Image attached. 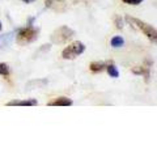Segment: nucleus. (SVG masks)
<instances>
[{
    "label": "nucleus",
    "mask_w": 157,
    "mask_h": 161,
    "mask_svg": "<svg viewBox=\"0 0 157 161\" xmlns=\"http://www.w3.org/2000/svg\"><path fill=\"white\" fill-rule=\"evenodd\" d=\"M127 20L130 22H133L135 25H138L140 28V30H143L144 31V34H147V37L149 39H152V41H156V29L152 26V25H149V24H145L143 21H140L138 19H133V17H128L127 16Z\"/></svg>",
    "instance_id": "f257e3e1"
},
{
    "label": "nucleus",
    "mask_w": 157,
    "mask_h": 161,
    "mask_svg": "<svg viewBox=\"0 0 157 161\" xmlns=\"http://www.w3.org/2000/svg\"><path fill=\"white\" fill-rule=\"evenodd\" d=\"M38 36V29L34 28H26V29H21L19 31V42L20 43H29L33 42Z\"/></svg>",
    "instance_id": "f03ea898"
},
{
    "label": "nucleus",
    "mask_w": 157,
    "mask_h": 161,
    "mask_svg": "<svg viewBox=\"0 0 157 161\" xmlns=\"http://www.w3.org/2000/svg\"><path fill=\"white\" fill-rule=\"evenodd\" d=\"M75 33L71 29H68V28H66V26H63V28H60L58 31H55V34L54 36H58V37H60V39L58 41V43H60V42H64L67 38H69V37H72Z\"/></svg>",
    "instance_id": "7ed1b4c3"
},
{
    "label": "nucleus",
    "mask_w": 157,
    "mask_h": 161,
    "mask_svg": "<svg viewBox=\"0 0 157 161\" xmlns=\"http://www.w3.org/2000/svg\"><path fill=\"white\" fill-rule=\"evenodd\" d=\"M50 106H69L72 105V100H69L67 97H59L57 100H54L52 102L49 103Z\"/></svg>",
    "instance_id": "20e7f679"
},
{
    "label": "nucleus",
    "mask_w": 157,
    "mask_h": 161,
    "mask_svg": "<svg viewBox=\"0 0 157 161\" xmlns=\"http://www.w3.org/2000/svg\"><path fill=\"white\" fill-rule=\"evenodd\" d=\"M69 46H71V49L73 50L76 56L81 55L85 51V45L83 42H80V41H75V42H72V45H69Z\"/></svg>",
    "instance_id": "39448f33"
},
{
    "label": "nucleus",
    "mask_w": 157,
    "mask_h": 161,
    "mask_svg": "<svg viewBox=\"0 0 157 161\" xmlns=\"http://www.w3.org/2000/svg\"><path fill=\"white\" fill-rule=\"evenodd\" d=\"M35 100H28V101H12L8 103V106H30V105H37Z\"/></svg>",
    "instance_id": "423d86ee"
},
{
    "label": "nucleus",
    "mask_w": 157,
    "mask_h": 161,
    "mask_svg": "<svg viewBox=\"0 0 157 161\" xmlns=\"http://www.w3.org/2000/svg\"><path fill=\"white\" fill-rule=\"evenodd\" d=\"M105 68H106V63H104V62H93L90 64V69L93 72H101Z\"/></svg>",
    "instance_id": "0eeeda50"
},
{
    "label": "nucleus",
    "mask_w": 157,
    "mask_h": 161,
    "mask_svg": "<svg viewBox=\"0 0 157 161\" xmlns=\"http://www.w3.org/2000/svg\"><path fill=\"white\" fill-rule=\"evenodd\" d=\"M110 45H111V47H122L124 45V39L121 36H115V37L111 38Z\"/></svg>",
    "instance_id": "6e6552de"
},
{
    "label": "nucleus",
    "mask_w": 157,
    "mask_h": 161,
    "mask_svg": "<svg viewBox=\"0 0 157 161\" xmlns=\"http://www.w3.org/2000/svg\"><path fill=\"white\" fill-rule=\"evenodd\" d=\"M106 69H107L109 76H111V77H118L119 76V72H118V69H116V67L114 66V64H109Z\"/></svg>",
    "instance_id": "1a4fd4ad"
},
{
    "label": "nucleus",
    "mask_w": 157,
    "mask_h": 161,
    "mask_svg": "<svg viewBox=\"0 0 157 161\" xmlns=\"http://www.w3.org/2000/svg\"><path fill=\"white\" fill-rule=\"evenodd\" d=\"M9 74V67L5 63H0V75H8Z\"/></svg>",
    "instance_id": "9d476101"
},
{
    "label": "nucleus",
    "mask_w": 157,
    "mask_h": 161,
    "mask_svg": "<svg viewBox=\"0 0 157 161\" xmlns=\"http://www.w3.org/2000/svg\"><path fill=\"white\" fill-rule=\"evenodd\" d=\"M143 0H123V3H127V4H133V5H138L140 4Z\"/></svg>",
    "instance_id": "9b49d317"
},
{
    "label": "nucleus",
    "mask_w": 157,
    "mask_h": 161,
    "mask_svg": "<svg viewBox=\"0 0 157 161\" xmlns=\"http://www.w3.org/2000/svg\"><path fill=\"white\" fill-rule=\"evenodd\" d=\"M115 24H116V28H118V29H121L122 25H123V22H122V20H119V17L115 20Z\"/></svg>",
    "instance_id": "f8f14e48"
},
{
    "label": "nucleus",
    "mask_w": 157,
    "mask_h": 161,
    "mask_svg": "<svg viewBox=\"0 0 157 161\" xmlns=\"http://www.w3.org/2000/svg\"><path fill=\"white\" fill-rule=\"evenodd\" d=\"M22 2H25V3H33V2H35V0H22Z\"/></svg>",
    "instance_id": "ddd939ff"
},
{
    "label": "nucleus",
    "mask_w": 157,
    "mask_h": 161,
    "mask_svg": "<svg viewBox=\"0 0 157 161\" xmlns=\"http://www.w3.org/2000/svg\"><path fill=\"white\" fill-rule=\"evenodd\" d=\"M3 29V26H2V22H0V30H2Z\"/></svg>",
    "instance_id": "4468645a"
}]
</instances>
